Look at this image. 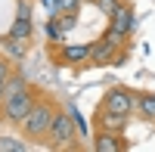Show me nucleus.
<instances>
[{
	"instance_id": "obj_1",
	"label": "nucleus",
	"mask_w": 155,
	"mask_h": 152,
	"mask_svg": "<svg viewBox=\"0 0 155 152\" xmlns=\"http://www.w3.org/2000/svg\"><path fill=\"white\" fill-rule=\"evenodd\" d=\"M59 106H62V99H59L53 90H44L41 96H37V103L31 106V112H28V115H25V118L16 124V131H19L25 140L31 143V146H44L47 131H50V124H53Z\"/></svg>"
},
{
	"instance_id": "obj_2",
	"label": "nucleus",
	"mask_w": 155,
	"mask_h": 152,
	"mask_svg": "<svg viewBox=\"0 0 155 152\" xmlns=\"http://www.w3.org/2000/svg\"><path fill=\"white\" fill-rule=\"evenodd\" d=\"M134 56V37L118 34L106 25L96 41H93V56H90V68H121Z\"/></svg>"
},
{
	"instance_id": "obj_3",
	"label": "nucleus",
	"mask_w": 155,
	"mask_h": 152,
	"mask_svg": "<svg viewBox=\"0 0 155 152\" xmlns=\"http://www.w3.org/2000/svg\"><path fill=\"white\" fill-rule=\"evenodd\" d=\"M44 53H47V59H50L53 68L87 71L90 68V56H93V41H87V44H68L65 37H62V41H47Z\"/></svg>"
},
{
	"instance_id": "obj_4",
	"label": "nucleus",
	"mask_w": 155,
	"mask_h": 152,
	"mask_svg": "<svg viewBox=\"0 0 155 152\" xmlns=\"http://www.w3.org/2000/svg\"><path fill=\"white\" fill-rule=\"evenodd\" d=\"M44 93V87L41 84H25L22 90H12V93H6L3 96V103H0V124H12V127H16V124L28 115L31 112V106L37 103V96Z\"/></svg>"
},
{
	"instance_id": "obj_5",
	"label": "nucleus",
	"mask_w": 155,
	"mask_h": 152,
	"mask_svg": "<svg viewBox=\"0 0 155 152\" xmlns=\"http://www.w3.org/2000/svg\"><path fill=\"white\" fill-rule=\"evenodd\" d=\"M78 131H74V112L65 109V103L59 106L53 124L47 131V140H44V149H53V152H62V149H78Z\"/></svg>"
},
{
	"instance_id": "obj_6",
	"label": "nucleus",
	"mask_w": 155,
	"mask_h": 152,
	"mask_svg": "<svg viewBox=\"0 0 155 152\" xmlns=\"http://www.w3.org/2000/svg\"><path fill=\"white\" fill-rule=\"evenodd\" d=\"M134 93H137V90H134V87H127V84H112V87H106V90H102V96H99L96 106L112 109V112H118V115H130V118H134V106H137V96H134Z\"/></svg>"
},
{
	"instance_id": "obj_7",
	"label": "nucleus",
	"mask_w": 155,
	"mask_h": 152,
	"mask_svg": "<svg viewBox=\"0 0 155 152\" xmlns=\"http://www.w3.org/2000/svg\"><path fill=\"white\" fill-rule=\"evenodd\" d=\"M127 131H93L90 134V149L93 152H130Z\"/></svg>"
},
{
	"instance_id": "obj_8",
	"label": "nucleus",
	"mask_w": 155,
	"mask_h": 152,
	"mask_svg": "<svg viewBox=\"0 0 155 152\" xmlns=\"http://www.w3.org/2000/svg\"><path fill=\"white\" fill-rule=\"evenodd\" d=\"M106 25L112 31H118V34L134 37V31H137V3H134V0H124L112 16H106Z\"/></svg>"
},
{
	"instance_id": "obj_9",
	"label": "nucleus",
	"mask_w": 155,
	"mask_h": 152,
	"mask_svg": "<svg viewBox=\"0 0 155 152\" xmlns=\"http://www.w3.org/2000/svg\"><path fill=\"white\" fill-rule=\"evenodd\" d=\"M127 124H130V115H118L112 109L93 106L90 112V131H127Z\"/></svg>"
},
{
	"instance_id": "obj_10",
	"label": "nucleus",
	"mask_w": 155,
	"mask_h": 152,
	"mask_svg": "<svg viewBox=\"0 0 155 152\" xmlns=\"http://www.w3.org/2000/svg\"><path fill=\"white\" fill-rule=\"evenodd\" d=\"M6 37H12V41H22V44H28V47H31V41H34V25H31V3L19 0V16H16V22L9 25Z\"/></svg>"
},
{
	"instance_id": "obj_11",
	"label": "nucleus",
	"mask_w": 155,
	"mask_h": 152,
	"mask_svg": "<svg viewBox=\"0 0 155 152\" xmlns=\"http://www.w3.org/2000/svg\"><path fill=\"white\" fill-rule=\"evenodd\" d=\"M137 106H134V118L155 124V90H137Z\"/></svg>"
},
{
	"instance_id": "obj_12",
	"label": "nucleus",
	"mask_w": 155,
	"mask_h": 152,
	"mask_svg": "<svg viewBox=\"0 0 155 152\" xmlns=\"http://www.w3.org/2000/svg\"><path fill=\"white\" fill-rule=\"evenodd\" d=\"M31 149V143L16 131V134H0V152H25Z\"/></svg>"
},
{
	"instance_id": "obj_13",
	"label": "nucleus",
	"mask_w": 155,
	"mask_h": 152,
	"mask_svg": "<svg viewBox=\"0 0 155 152\" xmlns=\"http://www.w3.org/2000/svg\"><path fill=\"white\" fill-rule=\"evenodd\" d=\"M16 71H19L16 59H12V56L6 53V50L0 47V81H9V78H12V74H16Z\"/></svg>"
},
{
	"instance_id": "obj_14",
	"label": "nucleus",
	"mask_w": 155,
	"mask_h": 152,
	"mask_svg": "<svg viewBox=\"0 0 155 152\" xmlns=\"http://www.w3.org/2000/svg\"><path fill=\"white\" fill-rule=\"evenodd\" d=\"M121 3H124V0H93V6H96V9L102 12V16H112V12L118 9Z\"/></svg>"
},
{
	"instance_id": "obj_15",
	"label": "nucleus",
	"mask_w": 155,
	"mask_h": 152,
	"mask_svg": "<svg viewBox=\"0 0 155 152\" xmlns=\"http://www.w3.org/2000/svg\"><path fill=\"white\" fill-rule=\"evenodd\" d=\"M3 96H6V81H0V103H3Z\"/></svg>"
},
{
	"instance_id": "obj_16",
	"label": "nucleus",
	"mask_w": 155,
	"mask_h": 152,
	"mask_svg": "<svg viewBox=\"0 0 155 152\" xmlns=\"http://www.w3.org/2000/svg\"><path fill=\"white\" fill-rule=\"evenodd\" d=\"M84 3H93V0H84Z\"/></svg>"
}]
</instances>
